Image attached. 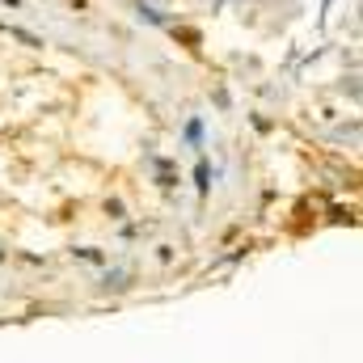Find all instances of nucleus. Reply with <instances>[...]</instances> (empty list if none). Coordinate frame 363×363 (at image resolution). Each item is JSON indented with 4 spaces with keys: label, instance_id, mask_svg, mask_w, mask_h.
<instances>
[{
    "label": "nucleus",
    "instance_id": "nucleus-1",
    "mask_svg": "<svg viewBox=\"0 0 363 363\" xmlns=\"http://www.w3.org/2000/svg\"><path fill=\"white\" fill-rule=\"evenodd\" d=\"M131 287H135V271L131 267H114V271L101 274V283H97V291H106V296H123Z\"/></svg>",
    "mask_w": 363,
    "mask_h": 363
},
{
    "label": "nucleus",
    "instance_id": "nucleus-2",
    "mask_svg": "<svg viewBox=\"0 0 363 363\" xmlns=\"http://www.w3.org/2000/svg\"><path fill=\"white\" fill-rule=\"evenodd\" d=\"M135 17L148 21V26H174V17H169L161 4H135Z\"/></svg>",
    "mask_w": 363,
    "mask_h": 363
},
{
    "label": "nucleus",
    "instance_id": "nucleus-3",
    "mask_svg": "<svg viewBox=\"0 0 363 363\" xmlns=\"http://www.w3.org/2000/svg\"><path fill=\"white\" fill-rule=\"evenodd\" d=\"M72 258H81V262H106V254H101V250H93V245H81V250H72Z\"/></svg>",
    "mask_w": 363,
    "mask_h": 363
},
{
    "label": "nucleus",
    "instance_id": "nucleus-4",
    "mask_svg": "<svg viewBox=\"0 0 363 363\" xmlns=\"http://www.w3.org/2000/svg\"><path fill=\"white\" fill-rule=\"evenodd\" d=\"M123 211H127L123 199H106V216H110V220H123Z\"/></svg>",
    "mask_w": 363,
    "mask_h": 363
},
{
    "label": "nucleus",
    "instance_id": "nucleus-5",
    "mask_svg": "<svg viewBox=\"0 0 363 363\" xmlns=\"http://www.w3.org/2000/svg\"><path fill=\"white\" fill-rule=\"evenodd\" d=\"M199 135H203V127H199V118H194V123L186 127V140H190V144H199Z\"/></svg>",
    "mask_w": 363,
    "mask_h": 363
},
{
    "label": "nucleus",
    "instance_id": "nucleus-6",
    "mask_svg": "<svg viewBox=\"0 0 363 363\" xmlns=\"http://www.w3.org/2000/svg\"><path fill=\"white\" fill-rule=\"evenodd\" d=\"M135 4H165V0H135Z\"/></svg>",
    "mask_w": 363,
    "mask_h": 363
}]
</instances>
